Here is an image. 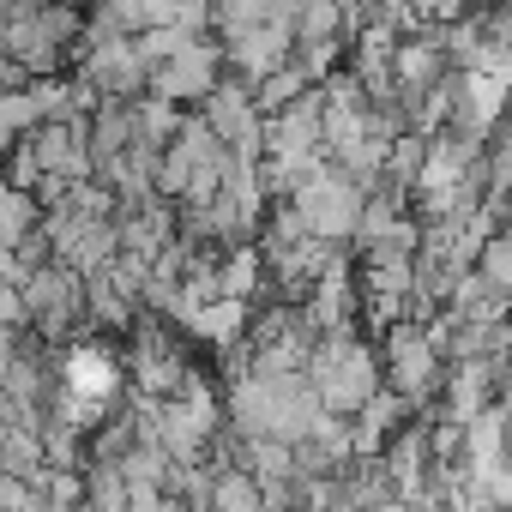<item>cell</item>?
I'll list each match as a JSON object with an SVG mask.
<instances>
[{"mask_svg": "<svg viewBox=\"0 0 512 512\" xmlns=\"http://www.w3.org/2000/svg\"><path fill=\"white\" fill-rule=\"evenodd\" d=\"M67 380H73V392H109L115 386V374H109V362L97 350H79L73 368H67Z\"/></svg>", "mask_w": 512, "mask_h": 512, "instance_id": "obj_1", "label": "cell"}]
</instances>
